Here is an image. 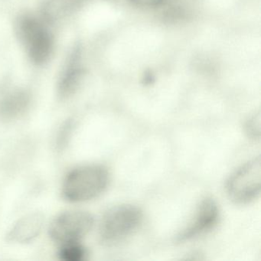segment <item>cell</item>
I'll list each match as a JSON object with an SVG mask.
<instances>
[{"label": "cell", "mask_w": 261, "mask_h": 261, "mask_svg": "<svg viewBox=\"0 0 261 261\" xmlns=\"http://www.w3.org/2000/svg\"><path fill=\"white\" fill-rule=\"evenodd\" d=\"M109 178L105 166L89 165L75 168L64 179L62 195L70 202L89 201L105 192Z\"/></svg>", "instance_id": "6da1fadb"}, {"label": "cell", "mask_w": 261, "mask_h": 261, "mask_svg": "<svg viewBox=\"0 0 261 261\" xmlns=\"http://www.w3.org/2000/svg\"><path fill=\"white\" fill-rule=\"evenodd\" d=\"M141 211L130 204L117 206L108 211L102 218L99 229L100 241L113 245L130 236L141 224Z\"/></svg>", "instance_id": "7a4b0ae2"}, {"label": "cell", "mask_w": 261, "mask_h": 261, "mask_svg": "<svg viewBox=\"0 0 261 261\" xmlns=\"http://www.w3.org/2000/svg\"><path fill=\"white\" fill-rule=\"evenodd\" d=\"M17 33L27 55L34 63H45L53 51V38L42 21L24 16L18 21Z\"/></svg>", "instance_id": "3957f363"}, {"label": "cell", "mask_w": 261, "mask_h": 261, "mask_svg": "<svg viewBox=\"0 0 261 261\" xmlns=\"http://www.w3.org/2000/svg\"><path fill=\"white\" fill-rule=\"evenodd\" d=\"M261 163L259 156L241 166L229 178L227 192L237 204H247L260 193Z\"/></svg>", "instance_id": "277c9868"}, {"label": "cell", "mask_w": 261, "mask_h": 261, "mask_svg": "<svg viewBox=\"0 0 261 261\" xmlns=\"http://www.w3.org/2000/svg\"><path fill=\"white\" fill-rule=\"evenodd\" d=\"M94 225L91 214L82 211H68L58 215L50 224L48 233L56 243L62 245L80 242Z\"/></svg>", "instance_id": "5b68a950"}, {"label": "cell", "mask_w": 261, "mask_h": 261, "mask_svg": "<svg viewBox=\"0 0 261 261\" xmlns=\"http://www.w3.org/2000/svg\"><path fill=\"white\" fill-rule=\"evenodd\" d=\"M218 218L219 210L216 202L212 198H205L198 206L193 221L178 235V241H189L206 233L213 228Z\"/></svg>", "instance_id": "8992f818"}, {"label": "cell", "mask_w": 261, "mask_h": 261, "mask_svg": "<svg viewBox=\"0 0 261 261\" xmlns=\"http://www.w3.org/2000/svg\"><path fill=\"white\" fill-rule=\"evenodd\" d=\"M44 218L42 214L33 213L21 218L12 227L7 238L16 243H28L34 240L42 230Z\"/></svg>", "instance_id": "52a82bcc"}, {"label": "cell", "mask_w": 261, "mask_h": 261, "mask_svg": "<svg viewBox=\"0 0 261 261\" xmlns=\"http://www.w3.org/2000/svg\"><path fill=\"white\" fill-rule=\"evenodd\" d=\"M82 74L83 71L79 56L74 54L70 59L59 80L58 91L61 98H68L75 92L80 85Z\"/></svg>", "instance_id": "ba28073f"}, {"label": "cell", "mask_w": 261, "mask_h": 261, "mask_svg": "<svg viewBox=\"0 0 261 261\" xmlns=\"http://www.w3.org/2000/svg\"><path fill=\"white\" fill-rule=\"evenodd\" d=\"M30 98L25 91H16L6 96L0 101V119L13 120L25 112Z\"/></svg>", "instance_id": "9c48e42d"}, {"label": "cell", "mask_w": 261, "mask_h": 261, "mask_svg": "<svg viewBox=\"0 0 261 261\" xmlns=\"http://www.w3.org/2000/svg\"><path fill=\"white\" fill-rule=\"evenodd\" d=\"M88 252L80 242L68 243L61 245L59 256L64 261H82L86 259Z\"/></svg>", "instance_id": "30bf717a"}, {"label": "cell", "mask_w": 261, "mask_h": 261, "mask_svg": "<svg viewBox=\"0 0 261 261\" xmlns=\"http://www.w3.org/2000/svg\"><path fill=\"white\" fill-rule=\"evenodd\" d=\"M245 131L249 137L253 139L259 138L260 136V114H254L247 120Z\"/></svg>", "instance_id": "8fae6325"}, {"label": "cell", "mask_w": 261, "mask_h": 261, "mask_svg": "<svg viewBox=\"0 0 261 261\" xmlns=\"http://www.w3.org/2000/svg\"><path fill=\"white\" fill-rule=\"evenodd\" d=\"M134 5L140 7H154L163 4L165 0H130Z\"/></svg>", "instance_id": "7c38bea8"}]
</instances>
